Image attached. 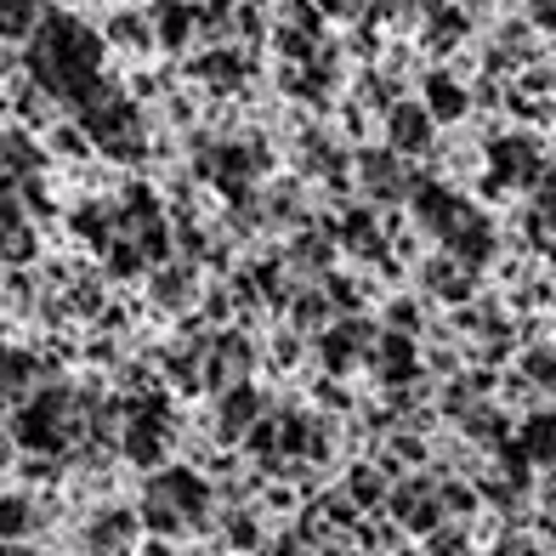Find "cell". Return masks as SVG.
I'll list each match as a JSON object with an SVG mask.
<instances>
[{"label": "cell", "mask_w": 556, "mask_h": 556, "mask_svg": "<svg viewBox=\"0 0 556 556\" xmlns=\"http://www.w3.org/2000/svg\"><path fill=\"white\" fill-rule=\"evenodd\" d=\"M97 35H103V46L114 58H125V63H131V58H160L148 7H125V0H119V7H109V17H103V29H97Z\"/></svg>", "instance_id": "obj_2"}, {"label": "cell", "mask_w": 556, "mask_h": 556, "mask_svg": "<svg viewBox=\"0 0 556 556\" xmlns=\"http://www.w3.org/2000/svg\"><path fill=\"white\" fill-rule=\"evenodd\" d=\"M381 142L392 148V154H403V160H426V154H432L438 119L426 114V103H420L415 91H403L397 103L381 109Z\"/></svg>", "instance_id": "obj_1"}]
</instances>
